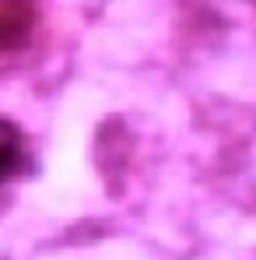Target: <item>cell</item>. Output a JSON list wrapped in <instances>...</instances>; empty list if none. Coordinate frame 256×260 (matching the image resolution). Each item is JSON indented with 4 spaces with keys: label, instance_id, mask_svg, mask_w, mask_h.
Here are the masks:
<instances>
[{
    "label": "cell",
    "instance_id": "obj_1",
    "mask_svg": "<svg viewBox=\"0 0 256 260\" xmlns=\"http://www.w3.org/2000/svg\"><path fill=\"white\" fill-rule=\"evenodd\" d=\"M35 21H39L35 0H0V63L14 60L32 43Z\"/></svg>",
    "mask_w": 256,
    "mask_h": 260
},
{
    "label": "cell",
    "instance_id": "obj_2",
    "mask_svg": "<svg viewBox=\"0 0 256 260\" xmlns=\"http://www.w3.org/2000/svg\"><path fill=\"white\" fill-rule=\"evenodd\" d=\"M32 162V148H28V134L18 127L14 120L0 116V186L11 183L14 176H21Z\"/></svg>",
    "mask_w": 256,
    "mask_h": 260
}]
</instances>
